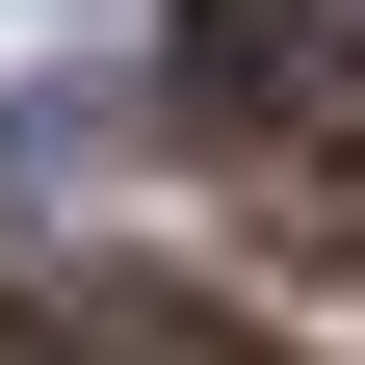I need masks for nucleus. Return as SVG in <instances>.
<instances>
[{"mask_svg":"<svg viewBox=\"0 0 365 365\" xmlns=\"http://www.w3.org/2000/svg\"><path fill=\"white\" fill-rule=\"evenodd\" d=\"M182 105L209 130H339L365 105V0H182Z\"/></svg>","mask_w":365,"mask_h":365,"instance_id":"obj_1","label":"nucleus"},{"mask_svg":"<svg viewBox=\"0 0 365 365\" xmlns=\"http://www.w3.org/2000/svg\"><path fill=\"white\" fill-rule=\"evenodd\" d=\"M0 339H26V365H261V313L157 287V261H26V287H0Z\"/></svg>","mask_w":365,"mask_h":365,"instance_id":"obj_2","label":"nucleus"},{"mask_svg":"<svg viewBox=\"0 0 365 365\" xmlns=\"http://www.w3.org/2000/svg\"><path fill=\"white\" fill-rule=\"evenodd\" d=\"M287 235H313V261H365V157H313V182H287Z\"/></svg>","mask_w":365,"mask_h":365,"instance_id":"obj_3","label":"nucleus"}]
</instances>
